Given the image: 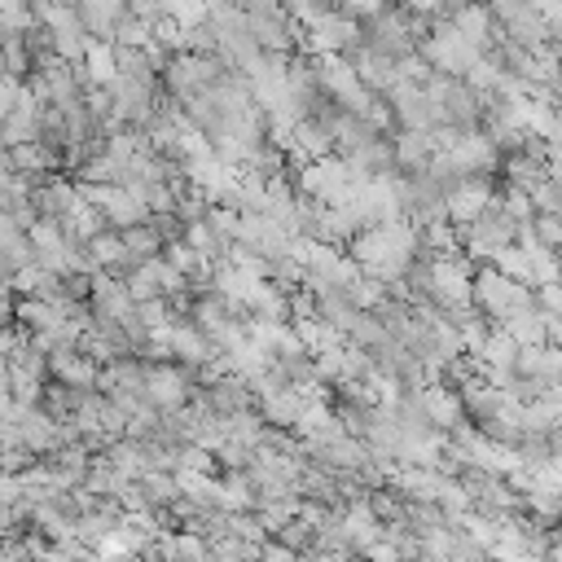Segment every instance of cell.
Here are the masks:
<instances>
[{"instance_id": "cell-1", "label": "cell", "mask_w": 562, "mask_h": 562, "mask_svg": "<svg viewBox=\"0 0 562 562\" xmlns=\"http://www.w3.org/2000/svg\"><path fill=\"white\" fill-rule=\"evenodd\" d=\"M351 259L360 263V272H369L378 281H395L417 259V228L408 220L369 224V228H360L351 237Z\"/></svg>"}, {"instance_id": "cell-2", "label": "cell", "mask_w": 562, "mask_h": 562, "mask_svg": "<svg viewBox=\"0 0 562 562\" xmlns=\"http://www.w3.org/2000/svg\"><path fill=\"white\" fill-rule=\"evenodd\" d=\"M417 57H422L430 70H439V75H448V79H461L483 53H479L465 35H457V26H452L448 18H435V26L417 40Z\"/></svg>"}, {"instance_id": "cell-3", "label": "cell", "mask_w": 562, "mask_h": 562, "mask_svg": "<svg viewBox=\"0 0 562 562\" xmlns=\"http://www.w3.org/2000/svg\"><path fill=\"white\" fill-rule=\"evenodd\" d=\"M470 307H474L483 321H509L514 312L536 307V299H531L527 285L509 281L505 272L483 268V272H474V281H470Z\"/></svg>"}, {"instance_id": "cell-4", "label": "cell", "mask_w": 562, "mask_h": 562, "mask_svg": "<svg viewBox=\"0 0 562 562\" xmlns=\"http://www.w3.org/2000/svg\"><path fill=\"white\" fill-rule=\"evenodd\" d=\"M299 44L307 48V53H316V57H347L356 44H360V22H351L347 13H338V9H325L316 22H307V26H299Z\"/></svg>"}, {"instance_id": "cell-5", "label": "cell", "mask_w": 562, "mask_h": 562, "mask_svg": "<svg viewBox=\"0 0 562 562\" xmlns=\"http://www.w3.org/2000/svg\"><path fill=\"white\" fill-rule=\"evenodd\" d=\"M514 237H518V224L514 220H505V211L492 202L470 228H461V246H465V255L470 259H496L505 246H514Z\"/></svg>"}, {"instance_id": "cell-6", "label": "cell", "mask_w": 562, "mask_h": 562, "mask_svg": "<svg viewBox=\"0 0 562 562\" xmlns=\"http://www.w3.org/2000/svg\"><path fill=\"white\" fill-rule=\"evenodd\" d=\"M492 202H496L492 180H487V176H465L461 184H452V189L443 193V215H448L452 228H470Z\"/></svg>"}, {"instance_id": "cell-7", "label": "cell", "mask_w": 562, "mask_h": 562, "mask_svg": "<svg viewBox=\"0 0 562 562\" xmlns=\"http://www.w3.org/2000/svg\"><path fill=\"white\" fill-rule=\"evenodd\" d=\"M189 395V373H180L176 364H145V400L154 413H180Z\"/></svg>"}, {"instance_id": "cell-8", "label": "cell", "mask_w": 562, "mask_h": 562, "mask_svg": "<svg viewBox=\"0 0 562 562\" xmlns=\"http://www.w3.org/2000/svg\"><path fill=\"white\" fill-rule=\"evenodd\" d=\"M88 307H92V321H123L132 312L127 281H119L110 272H92L88 277Z\"/></svg>"}, {"instance_id": "cell-9", "label": "cell", "mask_w": 562, "mask_h": 562, "mask_svg": "<svg viewBox=\"0 0 562 562\" xmlns=\"http://www.w3.org/2000/svg\"><path fill=\"white\" fill-rule=\"evenodd\" d=\"M386 101H391V119L404 123V132H435V123H430V101H426L422 83L400 79V83L386 92Z\"/></svg>"}, {"instance_id": "cell-10", "label": "cell", "mask_w": 562, "mask_h": 562, "mask_svg": "<svg viewBox=\"0 0 562 562\" xmlns=\"http://www.w3.org/2000/svg\"><path fill=\"white\" fill-rule=\"evenodd\" d=\"M413 400H417V408L426 413V422H430L435 430H452V426L461 422V413H465L461 395H457L452 386H439V382H426L422 391H413Z\"/></svg>"}, {"instance_id": "cell-11", "label": "cell", "mask_w": 562, "mask_h": 562, "mask_svg": "<svg viewBox=\"0 0 562 562\" xmlns=\"http://www.w3.org/2000/svg\"><path fill=\"white\" fill-rule=\"evenodd\" d=\"M448 22H452V26H457V35H465L479 53H483V48H492V40H501L496 18L487 13V4H483V0H465V4H457V9L448 13Z\"/></svg>"}, {"instance_id": "cell-12", "label": "cell", "mask_w": 562, "mask_h": 562, "mask_svg": "<svg viewBox=\"0 0 562 562\" xmlns=\"http://www.w3.org/2000/svg\"><path fill=\"white\" fill-rule=\"evenodd\" d=\"M48 369H53V382H61V386H70V391H97V378H101V364L88 360L79 347L53 351V356H48Z\"/></svg>"}, {"instance_id": "cell-13", "label": "cell", "mask_w": 562, "mask_h": 562, "mask_svg": "<svg viewBox=\"0 0 562 562\" xmlns=\"http://www.w3.org/2000/svg\"><path fill=\"white\" fill-rule=\"evenodd\" d=\"M79 202H83V193H79V184H70V180H44V184H35V215H40V220L61 224V220L75 215Z\"/></svg>"}, {"instance_id": "cell-14", "label": "cell", "mask_w": 562, "mask_h": 562, "mask_svg": "<svg viewBox=\"0 0 562 562\" xmlns=\"http://www.w3.org/2000/svg\"><path fill=\"white\" fill-rule=\"evenodd\" d=\"M75 13H79V22H83V31L92 40H110L114 44L119 22L127 18V0H75Z\"/></svg>"}, {"instance_id": "cell-15", "label": "cell", "mask_w": 562, "mask_h": 562, "mask_svg": "<svg viewBox=\"0 0 562 562\" xmlns=\"http://www.w3.org/2000/svg\"><path fill=\"white\" fill-rule=\"evenodd\" d=\"M119 237H123V268H127V272H132V268H140V263H149V259H158V255H162V246H167V241H162V233H158L149 220H145V224H136V228H123Z\"/></svg>"}, {"instance_id": "cell-16", "label": "cell", "mask_w": 562, "mask_h": 562, "mask_svg": "<svg viewBox=\"0 0 562 562\" xmlns=\"http://www.w3.org/2000/svg\"><path fill=\"white\" fill-rule=\"evenodd\" d=\"M79 66H83V75H88L92 88H110L119 79V57H114V44L110 40H88Z\"/></svg>"}, {"instance_id": "cell-17", "label": "cell", "mask_w": 562, "mask_h": 562, "mask_svg": "<svg viewBox=\"0 0 562 562\" xmlns=\"http://www.w3.org/2000/svg\"><path fill=\"white\" fill-rule=\"evenodd\" d=\"M391 154H395V167H400V171H408V176L426 171V162H430V154H435L430 132H400V136L391 140Z\"/></svg>"}, {"instance_id": "cell-18", "label": "cell", "mask_w": 562, "mask_h": 562, "mask_svg": "<svg viewBox=\"0 0 562 562\" xmlns=\"http://www.w3.org/2000/svg\"><path fill=\"white\" fill-rule=\"evenodd\" d=\"M171 356H176L180 364H211L220 351H215L193 325H171Z\"/></svg>"}, {"instance_id": "cell-19", "label": "cell", "mask_w": 562, "mask_h": 562, "mask_svg": "<svg viewBox=\"0 0 562 562\" xmlns=\"http://www.w3.org/2000/svg\"><path fill=\"white\" fill-rule=\"evenodd\" d=\"M13 321H18V329H26V334H44V329L61 325L66 316H61V307L48 303V299H22V303L13 307Z\"/></svg>"}, {"instance_id": "cell-20", "label": "cell", "mask_w": 562, "mask_h": 562, "mask_svg": "<svg viewBox=\"0 0 562 562\" xmlns=\"http://www.w3.org/2000/svg\"><path fill=\"white\" fill-rule=\"evenodd\" d=\"M294 334H299V342H303L307 356H325V351H338V347H342V334H338L329 321H321V316L294 321Z\"/></svg>"}, {"instance_id": "cell-21", "label": "cell", "mask_w": 562, "mask_h": 562, "mask_svg": "<svg viewBox=\"0 0 562 562\" xmlns=\"http://www.w3.org/2000/svg\"><path fill=\"white\" fill-rule=\"evenodd\" d=\"M518 342L505 334V329H487V338H483V347L474 351L479 356V364L483 369H518Z\"/></svg>"}, {"instance_id": "cell-22", "label": "cell", "mask_w": 562, "mask_h": 562, "mask_svg": "<svg viewBox=\"0 0 562 562\" xmlns=\"http://www.w3.org/2000/svg\"><path fill=\"white\" fill-rule=\"evenodd\" d=\"M0 154H4V167H9L13 176H26V180H35V176H44V171L53 167V158L44 154L40 140H31V145H13V149H0Z\"/></svg>"}, {"instance_id": "cell-23", "label": "cell", "mask_w": 562, "mask_h": 562, "mask_svg": "<svg viewBox=\"0 0 562 562\" xmlns=\"http://www.w3.org/2000/svg\"><path fill=\"white\" fill-rule=\"evenodd\" d=\"M395 487H400L408 501H435L439 487H443V479H439L430 465H426V470H422V465H408V470L395 474Z\"/></svg>"}, {"instance_id": "cell-24", "label": "cell", "mask_w": 562, "mask_h": 562, "mask_svg": "<svg viewBox=\"0 0 562 562\" xmlns=\"http://www.w3.org/2000/svg\"><path fill=\"white\" fill-rule=\"evenodd\" d=\"M83 250H88L92 268H123V237L114 228H105L92 241H83Z\"/></svg>"}, {"instance_id": "cell-25", "label": "cell", "mask_w": 562, "mask_h": 562, "mask_svg": "<svg viewBox=\"0 0 562 562\" xmlns=\"http://www.w3.org/2000/svg\"><path fill=\"white\" fill-rule=\"evenodd\" d=\"M0 48H4V75H13V79H26V75L35 70V61H31V48H26V40H22V35H0Z\"/></svg>"}, {"instance_id": "cell-26", "label": "cell", "mask_w": 562, "mask_h": 562, "mask_svg": "<svg viewBox=\"0 0 562 562\" xmlns=\"http://www.w3.org/2000/svg\"><path fill=\"white\" fill-rule=\"evenodd\" d=\"M162 4V18H171L176 26H202L206 22V4L202 0H158Z\"/></svg>"}, {"instance_id": "cell-27", "label": "cell", "mask_w": 562, "mask_h": 562, "mask_svg": "<svg viewBox=\"0 0 562 562\" xmlns=\"http://www.w3.org/2000/svg\"><path fill=\"white\" fill-rule=\"evenodd\" d=\"M386 9V0H338V13H347L351 22H369Z\"/></svg>"}, {"instance_id": "cell-28", "label": "cell", "mask_w": 562, "mask_h": 562, "mask_svg": "<svg viewBox=\"0 0 562 562\" xmlns=\"http://www.w3.org/2000/svg\"><path fill=\"white\" fill-rule=\"evenodd\" d=\"M18 92H22V79H13V75H0V123L13 114V105H18Z\"/></svg>"}, {"instance_id": "cell-29", "label": "cell", "mask_w": 562, "mask_h": 562, "mask_svg": "<svg viewBox=\"0 0 562 562\" xmlns=\"http://www.w3.org/2000/svg\"><path fill=\"white\" fill-rule=\"evenodd\" d=\"M0 75H4V48H0Z\"/></svg>"}]
</instances>
